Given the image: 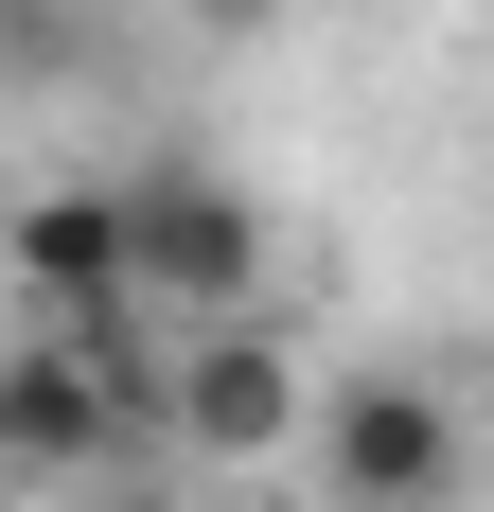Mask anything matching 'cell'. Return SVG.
<instances>
[{
	"label": "cell",
	"mask_w": 494,
	"mask_h": 512,
	"mask_svg": "<svg viewBox=\"0 0 494 512\" xmlns=\"http://www.w3.org/2000/svg\"><path fill=\"white\" fill-rule=\"evenodd\" d=\"M353 18H442V0H353Z\"/></svg>",
	"instance_id": "obj_8"
},
{
	"label": "cell",
	"mask_w": 494,
	"mask_h": 512,
	"mask_svg": "<svg viewBox=\"0 0 494 512\" xmlns=\"http://www.w3.org/2000/svg\"><path fill=\"white\" fill-rule=\"evenodd\" d=\"M300 442H318L336 512H442L459 460H477V407L442 371H336V389H300Z\"/></svg>",
	"instance_id": "obj_4"
},
{
	"label": "cell",
	"mask_w": 494,
	"mask_h": 512,
	"mask_svg": "<svg viewBox=\"0 0 494 512\" xmlns=\"http://www.w3.org/2000/svg\"><path fill=\"white\" fill-rule=\"evenodd\" d=\"M124 195V301L142 318H247L265 301V265H283V230H265V195H247L230 159H124L106 177Z\"/></svg>",
	"instance_id": "obj_1"
},
{
	"label": "cell",
	"mask_w": 494,
	"mask_h": 512,
	"mask_svg": "<svg viewBox=\"0 0 494 512\" xmlns=\"http://www.w3.org/2000/svg\"><path fill=\"white\" fill-rule=\"evenodd\" d=\"M106 71V0H0V89L53 106V89H89Z\"/></svg>",
	"instance_id": "obj_6"
},
{
	"label": "cell",
	"mask_w": 494,
	"mask_h": 512,
	"mask_svg": "<svg viewBox=\"0 0 494 512\" xmlns=\"http://www.w3.org/2000/svg\"><path fill=\"white\" fill-rule=\"evenodd\" d=\"M300 389L318 371L247 301V318H177V354L142 371V424H159V460H195V477H265V460H300Z\"/></svg>",
	"instance_id": "obj_3"
},
{
	"label": "cell",
	"mask_w": 494,
	"mask_h": 512,
	"mask_svg": "<svg viewBox=\"0 0 494 512\" xmlns=\"http://www.w3.org/2000/svg\"><path fill=\"white\" fill-rule=\"evenodd\" d=\"M177 18H195L212 53H265V36H283V18H300V0H177Z\"/></svg>",
	"instance_id": "obj_7"
},
{
	"label": "cell",
	"mask_w": 494,
	"mask_h": 512,
	"mask_svg": "<svg viewBox=\"0 0 494 512\" xmlns=\"http://www.w3.org/2000/svg\"><path fill=\"white\" fill-rule=\"evenodd\" d=\"M142 371L159 354H89V336H0V495H89V477L159 460L142 424Z\"/></svg>",
	"instance_id": "obj_2"
},
{
	"label": "cell",
	"mask_w": 494,
	"mask_h": 512,
	"mask_svg": "<svg viewBox=\"0 0 494 512\" xmlns=\"http://www.w3.org/2000/svg\"><path fill=\"white\" fill-rule=\"evenodd\" d=\"M0 301L36 318V336L142 354V301H124V195H106V177H18V195H0Z\"/></svg>",
	"instance_id": "obj_5"
}]
</instances>
